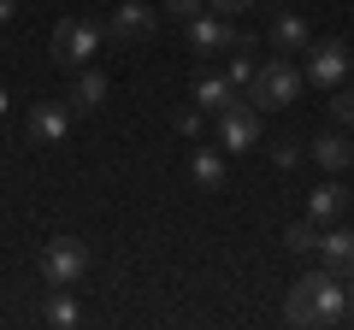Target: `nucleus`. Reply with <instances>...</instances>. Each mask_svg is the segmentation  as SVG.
Wrapping results in <instances>:
<instances>
[{
	"instance_id": "nucleus-21",
	"label": "nucleus",
	"mask_w": 354,
	"mask_h": 330,
	"mask_svg": "<svg viewBox=\"0 0 354 330\" xmlns=\"http://www.w3.org/2000/svg\"><path fill=\"white\" fill-rule=\"evenodd\" d=\"M171 124H177V136H201V124H207V113H201V106H183V113L171 118Z\"/></svg>"
},
{
	"instance_id": "nucleus-23",
	"label": "nucleus",
	"mask_w": 354,
	"mask_h": 330,
	"mask_svg": "<svg viewBox=\"0 0 354 330\" xmlns=\"http://www.w3.org/2000/svg\"><path fill=\"white\" fill-rule=\"evenodd\" d=\"M213 12H225V18H236V12H248V6H260V0H207Z\"/></svg>"
},
{
	"instance_id": "nucleus-6",
	"label": "nucleus",
	"mask_w": 354,
	"mask_h": 330,
	"mask_svg": "<svg viewBox=\"0 0 354 330\" xmlns=\"http://www.w3.org/2000/svg\"><path fill=\"white\" fill-rule=\"evenodd\" d=\"M95 48H101V24H88V18H59L53 24V65L83 71L95 59Z\"/></svg>"
},
{
	"instance_id": "nucleus-15",
	"label": "nucleus",
	"mask_w": 354,
	"mask_h": 330,
	"mask_svg": "<svg viewBox=\"0 0 354 330\" xmlns=\"http://www.w3.org/2000/svg\"><path fill=\"white\" fill-rule=\"evenodd\" d=\"M189 177H195V189H225V153L218 148H195V159H189Z\"/></svg>"
},
{
	"instance_id": "nucleus-5",
	"label": "nucleus",
	"mask_w": 354,
	"mask_h": 330,
	"mask_svg": "<svg viewBox=\"0 0 354 330\" xmlns=\"http://www.w3.org/2000/svg\"><path fill=\"white\" fill-rule=\"evenodd\" d=\"M83 271H88V242L83 236H53L41 248V283L48 289H71V283H83Z\"/></svg>"
},
{
	"instance_id": "nucleus-3",
	"label": "nucleus",
	"mask_w": 354,
	"mask_h": 330,
	"mask_svg": "<svg viewBox=\"0 0 354 330\" xmlns=\"http://www.w3.org/2000/svg\"><path fill=\"white\" fill-rule=\"evenodd\" d=\"M213 130H218V148L225 153H248V148H260V136H266V113L254 101H242V95H230L213 113Z\"/></svg>"
},
{
	"instance_id": "nucleus-1",
	"label": "nucleus",
	"mask_w": 354,
	"mask_h": 330,
	"mask_svg": "<svg viewBox=\"0 0 354 330\" xmlns=\"http://www.w3.org/2000/svg\"><path fill=\"white\" fill-rule=\"evenodd\" d=\"M283 318L301 324V330H337V324H348V283H342L337 271H325V266L301 271V278L290 283Z\"/></svg>"
},
{
	"instance_id": "nucleus-13",
	"label": "nucleus",
	"mask_w": 354,
	"mask_h": 330,
	"mask_svg": "<svg viewBox=\"0 0 354 330\" xmlns=\"http://www.w3.org/2000/svg\"><path fill=\"white\" fill-rule=\"evenodd\" d=\"M348 206H354V195L342 189V183H319V189L307 195V218H313L319 230L337 224V218H348Z\"/></svg>"
},
{
	"instance_id": "nucleus-2",
	"label": "nucleus",
	"mask_w": 354,
	"mask_h": 330,
	"mask_svg": "<svg viewBox=\"0 0 354 330\" xmlns=\"http://www.w3.org/2000/svg\"><path fill=\"white\" fill-rule=\"evenodd\" d=\"M301 65L290 59V53H272V59L254 65V83H248V101L260 106V113H278V106H295V95H301Z\"/></svg>"
},
{
	"instance_id": "nucleus-18",
	"label": "nucleus",
	"mask_w": 354,
	"mask_h": 330,
	"mask_svg": "<svg viewBox=\"0 0 354 330\" xmlns=\"http://www.w3.org/2000/svg\"><path fill=\"white\" fill-rule=\"evenodd\" d=\"M230 95H236V89H230V83H225V77H218V71L195 77V106H201V113H218V106H225Z\"/></svg>"
},
{
	"instance_id": "nucleus-22",
	"label": "nucleus",
	"mask_w": 354,
	"mask_h": 330,
	"mask_svg": "<svg viewBox=\"0 0 354 330\" xmlns=\"http://www.w3.org/2000/svg\"><path fill=\"white\" fill-rule=\"evenodd\" d=\"M165 12H171V18H183V24H189L195 12H207V0H165Z\"/></svg>"
},
{
	"instance_id": "nucleus-24",
	"label": "nucleus",
	"mask_w": 354,
	"mask_h": 330,
	"mask_svg": "<svg viewBox=\"0 0 354 330\" xmlns=\"http://www.w3.org/2000/svg\"><path fill=\"white\" fill-rule=\"evenodd\" d=\"M18 12V0H0V24H6V18H12Z\"/></svg>"
},
{
	"instance_id": "nucleus-10",
	"label": "nucleus",
	"mask_w": 354,
	"mask_h": 330,
	"mask_svg": "<svg viewBox=\"0 0 354 330\" xmlns=\"http://www.w3.org/2000/svg\"><path fill=\"white\" fill-rule=\"evenodd\" d=\"M106 95H113L106 71L83 65V71H71V89H65V106H71V113H101V106H106Z\"/></svg>"
},
{
	"instance_id": "nucleus-20",
	"label": "nucleus",
	"mask_w": 354,
	"mask_h": 330,
	"mask_svg": "<svg viewBox=\"0 0 354 330\" xmlns=\"http://www.w3.org/2000/svg\"><path fill=\"white\" fill-rule=\"evenodd\" d=\"M330 118H337V124H354V89H330Z\"/></svg>"
},
{
	"instance_id": "nucleus-25",
	"label": "nucleus",
	"mask_w": 354,
	"mask_h": 330,
	"mask_svg": "<svg viewBox=\"0 0 354 330\" xmlns=\"http://www.w3.org/2000/svg\"><path fill=\"white\" fill-rule=\"evenodd\" d=\"M348 324H354V278H348Z\"/></svg>"
},
{
	"instance_id": "nucleus-7",
	"label": "nucleus",
	"mask_w": 354,
	"mask_h": 330,
	"mask_svg": "<svg viewBox=\"0 0 354 330\" xmlns=\"http://www.w3.org/2000/svg\"><path fill=\"white\" fill-rule=\"evenodd\" d=\"M236 36H242V30L230 24L225 12H213V6H207V12H195V18H189V30H183V41H189V53H195V59L230 53V48H236Z\"/></svg>"
},
{
	"instance_id": "nucleus-19",
	"label": "nucleus",
	"mask_w": 354,
	"mask_h": 330,
	"mask_svg": "<svg viewBox=\"0 0 354 330\" xmlns=\"http://www.w3.org/2000/svg\"><path fill=\"white\" fill-rule=\"evenodd\" d=\"M301 159H307V148H301L295 136H278V142H272V165H278V171H295Z\"/></svg>"
},
{
	"instance_id": "nucleus-4",
	"label": "nucleus",
	"mask_w": 354,
	"mask_h": 330,
	"mask_svg": "<svg viewBox=\"0 0 354 330\" xmlns=\"http://www.w3.org/2000/svg\"><path fill=\"white\" fill-rule=\"evenodd\" d=\"M153 30H160V12H153L148 0H124V6H113V18H106V48L113 53H130L142 48V41H153Z\"/></svg>"
},
{
	"instance_id": "nucleus-16",
	"label": "nucleus",
	"mask_w": 354,
	"mask_h": 330,
	"mask_svg": "<svg viewBox=\"0 0 354 330\" xmlns=\"http://www.w3.org/2000/svg\"><path fill=\"white\" fill-rule=\"evenodd\" d=\"M41 324H53V330L83 324V307L71 301V289H48V301H41Z\"/></svg>"
},
{
	"instance_id": "nucleus-12",
	"label": "nucleus",
	"mask_w": 354,
	"mask_h": 330,
	"mask_svg": "<svg viewBox=\"0 0 354 330\" xmlns=\"http://www.w3.org/2000/svg\"><path fill=\"white\" fill-rule=\"evenodd\" d=\"M319 266H325V271H337L342 283L354 278V224L325 230V236H319Z\"/></svg>"
},
{
	"instance_id": "nucleus-11",
	"label": "nucleus",
	"mask_w": 354,
	"mask_h": 330,
	"mask_svg": "<svg viewBox=\"0 0 354 330\" xmlns=\"http://www.w3.org/2000/svg\"><path fill=\"white\" fill-rule=\"evenodd\" d=\"M266 48H272V53H307V48H313L307 18L301 12H278V18H272V30H266Z\"/></svg>"
},
{
	"instance_id": "nucleus-9",
	"label": "nucleus",
	"mask_w": 354,
	"mask_h": 330,
	"mask_svg": "<svg viewBox=\"0 0 354 330\" xmlns=\"http://www.w3.org/2000/svg\"><path fill=\"white\" fill-rule=\"evenodd\" d=\"M24 130H30V142H36V148H59V142L71 136V106H65V101H36Z\"/></svg>"
},
{
	"instance_id": "nucleus-8",
	"label": "nucleus",
	"mask_w": 354,
	"mask_h": 330,
	"mask_svg": "<svg viewBox=\"0 0 354 330\" xmlns=\"http://www.w3.org/2000/svg\"><path fill=\"white\" fill-rule=\"evenodd\" d=\"M348 65H354V53H348V41H313L307 48V83L313 89H337L342 77H348Z\"/></svg>"
},
{
	"instance_id": "nucleus-14",
	"label": "nucleus",
	"mask_w": 354,
	"mask_h": 330,
	"mask_svg": "<svg viewBox=\"0 0 354 330\" xmlns=\"http://www.w3.org/2000/svg\"><path fill=\"white\" fill-rule=\"evenodd\" d=\"M307 159H313L319 171H348L354 165V142L342 136V130H319L313 148H307Z\"/></svg>"
},
{
	"instance_id": "nucleus-17",
	"label": "nucleus",
	"mask_w": 354,
	"mask_h": 330,
	"mask_svg": "<svg viewBox=\"0 0 354 330\" xmlns=\"http://www.w3.org/2000/svg\"><path fill=\"white\" fill-rule=\"evenodd\" d=\"M319 236H325V230H319L313 218H301V224L283 230V248H290L295 260H319Z\"/></svg>"
},
{
	"instance_id": "nucleus-26",
	"label": "nucleus",
	"mask_w": 354,
	"mask_h": 330,
	"mask_svg": "<svg viewBox=\"0 0 354 330\" xmlns=\"http://www.w3.org/2000/svg\"><path fill=\"white\" fill-rule=\"evenodd\" d=\"M0 113H6V95H0Z\"/></svg>"
}]
</instances>
